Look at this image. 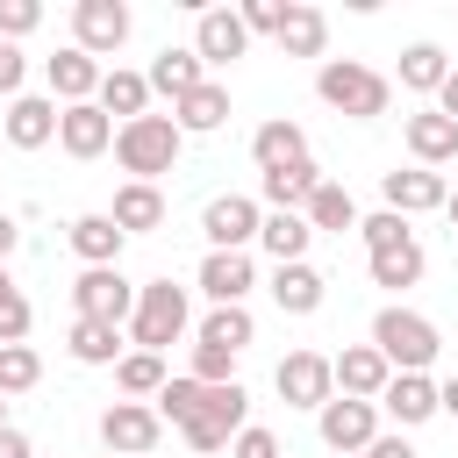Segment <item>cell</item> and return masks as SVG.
<instances>
[{
    "mask_svg": "<svg viewBox=\"0 0 458 458\" xmlns=\"http://www.w3.org/2000/svg\"><path fill=\"white\" fill-rule=\"evenodd\" d=\"M315 93H322L336 114H351V122H379V114L394 107V79L372 72V64H358V57H322V64H315Z\"/></svg>",
    "mask_w": 458,
    "mask_h": 458,
    "instance_id": "6da1fadb",
    "label": "cell"
},
{
    "mask_svg": "<svg viewBox=\"0 0 458 458\" xmlns=\"http://www.w3.org/2000/svg\"><path fill=\"white\" fill-rule=\"evenodd\" d=\"M179 150H186V136H179V122H172V114L114 122V165H122L129 179H143V186H157V172H172V165H179Z\"/></svg>",
    "mask_w": 458,
    "mask_h": 458,
    "instance_id": "7a4b0ae2",
    "label": "cell"
},
{
    "mask_svg": "<svg viewBox=\"0 0 458 458\" xmlns=\"http://www.w3.org/2000/svg\"><path fill=\"white\" fill-rule=\"evenodd\" d=\"M372 351H379L394 372H429V365H437V351H444V336H437V322H429V315H415V308L386 301V308L372 315Z\"/></svg>",
    "mask_w": 458,
    "mask_h": 458,
    "instance_id": "3957f363",
    "label": "cell"
},
{
    "mask_svg": "<svg viewBox=\"0 0 458 458\" xmlns=\"http://www.w3.org/2000/svg\"><path fill=\"white\" fill-rule=\"evenodd\" d=\"M186 322H193L186 286H172V279L136 286V315H129V344H136V351H157V358H165V344H179Z\"/></svg>",
    "mask_w": 458,
    "mask_h": 458,
    "instance_id": "277c9868",
    "label": "cell"
},
{
    "mask_svg": "<svg viewBox=\"0 0 458 458\" xmlns=\"http://www.w3.org/2000/svg\"><path fill=\"white\" fill-rule=\"evenodd\" d=\"M250 422V394H243V379H229V386H208L200 394V415L179 429L193 451H229V437Z\"/></svg>",
    "mask_w": 458,
    "mask_h": 458,
    "instance_id": "5b68a950",
    "label": "cell"
},
{
    "mask_svg": "<svg viewBox=\"0 0 458 458\" xmlns=\"http://www.w3.org/2000/svg\"><path fill=\"white\" fill-rule=\"evenodd\" d=\"M157 437H165V422H157L150 401H107V408H100V444H107V458H150Z\"/></svg>",
    "mask_w": 458,
    "mask_h": 458,
    "instance_id": "8992f818",
    "label": "cell"
},
{
    "mask_svg": "<svg viewBox=\"0 0 458 458\" xmlns=\"http://www.w3.org/2000/svg\"><path fill=\"white\" fill-rule=\"evenodd\" d=\"M72 308L86 315V322H129L136 315V286L122 279V265H86L79 272V286H72Z\"/></svg>",
    "mask_w": 458,
    "mask_h": 458,
    "instance_id": "52a82bcc",
    "label": "cell"
},
{
    "mask_svg": "<svg viewBox=\"0 0 458 458\" xmlns=\"http://www.w3.org/2000/svg\"><path fill=\"white\" fill-rule=\"evenodd\" d=\"M315 437H322L336 458H358V451L379 437V408H372V401H344V394H329V401L315 408Z\"/></svg>",
    "mask_w": 458,
    "mask_h": 458,
    "instance_id": "ba28073f",
    "label": "cell"
},
{
    "mask_svg": "<svg viewBox=\"0 0 458 458\" xmlns=\"http://www.w3.org/2000/svg\"><path fill=\"white\" fill-rule=\"evenodd\" d=\"M258 222H265V208H258L250 193H215V200L200 208L208 250H250V243H258Z\"/></svg>",
    "mask_w": 458,
    "mask_h": 458,
    "instance_id": "9c48e42d",
    "label": "cell"
},
{
    "mask_svg": "<svg viewBox=\"0 0 458 458\" xmlns=\"http://www.w3.org/2000/svg\"><path fill=\"white\" fill-rule=\"evenodd\" d=\"M272 386H279V401H286V408H322V401L336 394V379H329V358H322V351H286V358H279V372H272Z\"/></svg>",
    "mask_w": 458,
    "mask_h": 458,
    "instance_id": "30bf717a",
    "label": "cell"
},
{
    "mask_svg": "<svg viewBox=\"0 0 458 458\" xmlns=\"http://www.w3.org/2000/svg\"><path fill=\"white\" fill-rule=\"evenodd\" d=\"M72 43H79L86 57L122 50V43H129V7H122V0H79V7H72Z\"/></svg>",
    "mask_w": 458,
    "mask_h": 458,
    "instance_id": "8fae6325",
    "label": "cell"
},
{
    "mask_svg": "<svg viewBox=\"0 0 458 458\" xmlns=\"http://www.w3.org/2000/svg\"><path fill=\"white\" fill-rule=\"evenodd\" d=\"M250 50V29L236 21V7H200L193 14V57L215 72V64H236Z\"/></svg>",
    "mask_w": 458,
    "mask_h": 458,
    "instance_id": "7c38bea8",
    "label": "cell"
},
{
    "mask_svg": "<svg viewBox=\"0 0 458 458\" xmlns=\"http://www.w3.org/2000/svg\"><path fill=\"white\" fill-rule=\"evenodd\" d=\"M379 193H386V208H394V215H429V208H444V200H451L444 172H429V165L379 172Z\"/></svg>",
    "mask_w": 458,
    "mask_h": 458,
    "instance_id": "4fadbf2b",
    "label": "cell"
},
{
    "mask_svg": "<svg viewBox=\"0 0 458 458\" xmlns=\"http://www.w3.org/2000/svg\"><path fill=\"white\" fill-rule=\"evenodd\" d=\"M329 379H336L344 401H379V386L394 379V365H386L372 344H344V351L329 358Z\"/></svg>",
    "mask_w": 458,
    "mask_h": 458,
    "instance_id": "5bb4252c",
    "label": "cell"
},
{
    "mask_svg": "<svg viewBox=\"0 0 458 458\" xmlns=\"http://www.w3.org/2000/svg\"><path fill=\"white\" fill-rule=\"evenodd\" d=\"M0 136H7V150H43V143H57V100H43V93L7 100Z\"/></svg>",
    "mask_w": 458,
    "mask_h": 458,
    "instance_id": "9a60e30c",
    "label": "cell"
},
{
    "mask_svg": "<svg viewBox=\"0 0 458 458\" xmlns=\"http://www.w3.org/2000/svg\"><path fill=\"white\" fill-rule=\"evenodd\" d=\"M250 286H258L250 250H208V258H200V293H208L215 308H243Z\"/></svg>",
    "mask_w": 458,
    "mask_h": 458,
    "instance_id": "2e32d148",
    "label": "cell"
},
{
    "mask_svg": "<svg viewBox=\"0 0 458 458\" xmlns=\"http://www.w3.org/2000/svg\"><path fill=\"white\" fill-rule=\"evenodd\" d=\"M401 143H408V157H415V165H429V172H437V165H451V157H458V122H451V114H437V107H415V114L401 122Z\"/></svg>",
    "mask_w": 458,
    "mask_h": 458,
    "instance_id": "e0dca14e",
    "label": "cell"
},
{
    "mask_svg": "<svg viewBox=\"0 0 458 458\" xmlns=\"http://www.w3.org/2000/svg\"><path fill=\"white\" fill-rule=\"evenodd\" d=\"M43 72H50V100H57V107H79V100L100 93V57H86L79 43H64Z\"/></svg>",
    "mask_w": 458,
    "mask_h": 458,
    "instance_id": "ac0fdd59",
    "label": "cell"
},
{
    "mask_svg": "<svg viewBox=\"0 0 458 458\" xmlns=\"http://www.w3.org/2000/svg\"><path fill=\"white\" fill-rule=\"evenodd\" d=\"M57 143H64V157H100V150H114V122L93 100L57 107Z\"/></svg>",
    "mask_w": 458,
    "mask_h": 458,
    "instance_id": "d6986e66",
    "label": "cell"
},
{
    "mask_svg": "<svg viewBox=\"0 0 458 458\" xmlns=\"http://www.w3.org/2000/svg\"><path fill=\"white\" fill-rule=\"evenodd\" d=\"M315 186H322L315 157H301V165H279V172H265V179H258V208H265V215H301Z\"/></svg>",
    "mask_w": 458,
    "mask_h": 458,
    "instance_id": "ffe728a7",
    "label": "cell"
},
{
    "mask_svg": "<svg viewBox=\"0 0 458 458\" xmlns=\"http://www.w3.org/2000/svg\"><path fill=\"white\" fill-rule=\"evenodd\" d=\"M372 408H386L401 429H415V422H429L437 415V379L429 372H394L386 386H379V401Z\"/></svg>",
    "mask_w": 458,
    "mask_h": 458,
    "instance_id": "44dd1931",
    "label": "cell"
},
{
    "mask_svg": "<svg viewBox=\"0 0 458 458\" xmlns=\"http://www.w3.org/2000/svg\"><path fill=\"white\" fill-rule=\"evenodd\" d=\"M172 122H179V136H215L229 122V86L222 79H200L186 100H172Z\"/></svg>",
    "mask_w": 458,
    "mask_h": 458,
    "instance_id": "7402d4cb",
    "label": "cell"
},
{
    "mask_svg": "<svg viewBox=\"0 0 458 458\" xmlns=\"http://www.w3.org/2000/svg\"><path fill=\"white\" fill-rule=\"evenodd\" d=\"M250 157H258V172L301 165V157H308V129H301V122H286V114H272V122H258V129H250Z\"/></svg>",
    "mask_w": 458,
    "mask_h": 458,
    "instance_id": "603a6c76",
    "label": "cell"
},
{
    "mask_svg": "<svg viewBox=\"0 0 458 458\" xmlns=\"http://www.w3.org/2000/svg\"><path fill=\"white\" fill-rule=\"evenodd\" d=\"M286 57H322L329 50V14L322 7H301V0H286V14H279V36H272Z\"/></svg>",
    "mask_w": 458,
    "mask_h": 458,
    "instance_id": "cb8c5ba5",
    "label": "cell"
},
{
    "mask_svg": "<svg viewBox=\"0 0 458 458\" xmlns=\"http://www.w3.org/2000/svg\"><path fill=\"white\" fill-rule=\"evenodd\" d=\"M143 79H150V93H172V100H186V93L208 79V64L193 57V43H165V50L150 57V72H143Z\"/></svg>",
    "mask_w": 458,
    "mask_h": 458,
    "instance_id": "d4e9b609",
    "label": "cell"
},
{
    "mask_svg": "<svg viewBox=\"0 0 458 458\" xmlns=\"http://www.w3.org/2000/svg\"><path fill=\"white\" fill-rule=\"evenodd\" d=\"M107 215H114V229H122V236H150V229L165 222V193H157V186H143V179H122Z\"/></svg>",
    "mask_w": 458,
    "mask_h": 458,
    "instance_id": "484cf974",
    "label": "cell"
},
{
    "mask_svg": "<svg viewBox=\"0 0 458 458\" xmlns=\"http://www.w3.org/2000/svg\"><path fill=\"white\" fill-rule=\"evenodd\" d=\"M64 243L86 258V265H122V229H114V215L100 208V215H72V229H64Z\"/></svg>",
    "mask_w": 458,
    "mask_h": 458,
    "instance_id": "4316f807",
    "label": "cell"
},
{
    "mask_svg": "<svg viewBox=\"0 0 458 458\" xmlns=\"http://www.w3.org/2000/svg\"><path fill=\"white\" fill-rule=\"evenodd\" d=\"M322 293H329V279H322L308 258H301V265H272V301H279V315H315Z\"/></svg>",
    "mask_w": 458,
    "mask_h": 458,
    "instance_id": "83f0119b",
    "label": "cell"
},
{
    "mask_svg": "<svg viewBox=\"0 0 458 458\" xmlns=\"http://www.w3.org/2000/svg\"><path fill=\"white\" fill-rule=\"evenodd\" d=\"M93 107H100L107 122H114V114H122V122H136V114H150V79L114 64V72H100V93H93Z\"/></svg>",
    "mask_w": 458,
    "mask_h": 458,
    "instance_id": "f1b7e54d",
    "label": "cell"
},
{
    "mask_svg": "<svg viewBox=\"0 0 458 458\" xmlns=\"http://www.w3.org/2000/svg\"><path fill=\"white\" fill-rule=\"evenodd\" d=\"M301 222H308L315 236H322V229H329V236H344V229H358V200H351V193H344L336 179H322V186L308 193V208H301Z\"/></svg>",
    "mask_w": 458,
    "mask_h": 458,
    "instance_id": "f546056e",
    "label": "cell"
},
{
    "mask_svg": "<svg viewBox=\"0 0 458 458\" xmlns=\"http://www.w3.org/2000/svg\"><path fill=\"white\" fill-rule=\"evenodd\" d=\"M422 265H429V258H422V243H415V236H408V243H394V250H372V258H365L372 286H386V293L415 286V279H422Z\"/></svg>",
    "mask_w": 458,
    "mask_h": 458,
    "instance_id": "4dcf8cb0",
    "label": "cell"
},
{
    "mask_svg": "<svg viewBox=\"0 0 458 458\" xmlns=\"http://www.w3.org/2000/svg\"><path fill=\"white\" fill-rule=\"evenodd\" d=\"M258 243L272 250V265H301L308 243H315V229H308L301 215H265V222H258Z\"/></svg>",
    "mask_w": 458,
    "mask_h": 458,
    "instance_id": "1f68e13d",
    "label": "cell"
},
{
    "mask_svg": "<svg viewBox=\"0 0 458 458\" xmlns=\"http://www.w3.org/2000/svg\"><path fill=\"white\" fill-rule=\"evenodd\" d=\"M250 336H258L250 308H208V315H200V336H193V344H208V351H229V358H236V351H243Z\"/></svg>",
    "mask_w": 458,
    "mask_h": 458,
    "instance_id": "d6a6232c",
    "label": "cell"
},
{
    "mask_svg": "<svg viewBox=\"0 0 458 458\" xmlns=\"http://www.w3.org/2000/svg\"><path fill=\"white\" fill-rule=\"evenodd\" d=\"M64 344H72L79 365H114V358H122V329H114V322H86V315H72V336H64Z\"/></svg>",
    "mask_w": 458,
    "mask_h": 458,
    "instance_id": "836d02e7",
    "label": "cell"
},
{
    "mask_svg": "<svg viewBox=\"0 0 458 458\" xmlns=\"http://www.w3.org/2000/svg\"><path fill=\"white\" fill-rule=\"evenodd\" d=\"M444 79H451V57H444L437 43H408V50H401V86H408V93H437Z\"/></svg>",
    "mask_w": 458,
    "mask_h": 458,
    "instance_id": "e575fe53",
    "label": "cell"
},
{
    "mask_svg": "<svg viewBox=\"0 0 458 458\" xmlns=\"http://www.w3.org/2000/svg\"><path fill=\"white\" fill-rule=\"evenodd\" d=\"M114 386H122L129 401H143V394L157 401V386H165V358H157V351H122V358H114Z\"/></svg>",
    "mask_w": 458,
    "mask_h": 458,
    "instance_id": "d590c367",
    "label": "cell"
},
{
    "mask_svg": "<svg viewBox=\"0 0 458 458\" xmlns=\"http://www.w3.org/2000/svg\"><path fill=\"white\" fill-rule=\"evenodd\" d=\"M200 394H208V386H200V379H165V386H157V401H150V408H157V422H172V429H186V422H193V415H200Z\"/></svg>",
    "mask_w": 458,
    "mask_h": 458,
    "instance_id": "8d00e7d4",
    "label": "cell"
},
{
    "mask_svg": "<svg viewBox=\"0 0 458 458\" xmlns=\"http://www.w3.org/2000/svg\"><path fill=\"white\" fill-rule=\"evenodd\" d=\"M43 379V358L29 344H0V394H29Z\"/></svg>",
    "mask_w": 458,
    "mask_h": 458,
    "instance_id": "74e56055",
    "label": "cell"
},
{
    "mask_svg": "<svg viewBox=\"0 0 458 458\" xmlns=\"http://www.w3.org/2000/svg\"><path fill=\"white\" fill-rule=\"evenodd\" d=\"M358 236H365V258H372V250H394V243H408L415 229H408V215L379 208V215H358Z\"/></svg>",
    "mask_w": 458,
    "mask_h": 458,
    "instance_id": "f35d334b",
    "label": "cell"
},
{
    "mask_svg": "<svg viewBox=\"0 0 458 458\" xmlns=\"http://www.w3.org/2000/svg\"><path fill=\"white\" fill-rule=\"evenodd\" d=\"M186 379H200V386H229V379H236V358H229V351L193 344V372H186Z\"/></svg>",
    "mask_w": 458,
    "mask_h": 458,
    "instance_id": "ab89813d",
    "label": "cell"
},
{
    "mask_svg": "<svg viewBox=\"0 0 458 458\" xmlns=\"http://www.w3.org/2000/svg\"><path fill=\"white\" fill-rule=\"evenodd\" d=\"M29 29H43V7L36 0H0V43H21Z\"/></svg>",
    "mask_w": 458,
    "mask_h": 458,
    "instance_id": "60d3db41",
    "label": "cell"
},
{
    "mask_svg": "<svg viewBox=\"0 0 458 458\" xmlns=\"http://www.w3.org/2000/svg\"><path fill=\"white\" fill-rule=\"evenodd\" d=\"M229 458H279V437H272L265 422H243V429L229 437Z\"/></svg>",
    "mask_w": 458,
    "mask_h": 458,
    "instance_id": "b9f144b4",
    "label": "cell"
},
{
    "mask_svg": "<svg viewBox=\"0 0 458 458\" xmlns=\"http://www.w3.org/2000/svg\"><path fill=\"white\" fill-rule=\"evenodd\" d=\"M279 14H286V0H243V7H236V21H243L250 36H279Z\"/></svg>",
    "mask_w": 458,
    "mask_h": 458,
    "instance_id": "7bdbcfd3",
    "label": "cell"
},
{
    "mask_svg": "<svg viewBox=\"0 0 458 458\" xmlns=\"http://www.w3.org/2000/svg\"><path fill=\"white\" fill-rule=\"evenodd\" d=\"M29 322H36V308H29L21 293H7V301H0V344H21Z\"/></svg>",
    "mask_w": 458,
    "mask_h": 458,
    "instance_id": "ee69618b",
    "label": "cell"
},
{
    "mask_svg": "<svg viewBox=\"0 0 458 458\" xmlns=\"http://www.w3.org/2000/svg\"><path fill=\"white\" fill-rule=\"evenodd\" d=\"M21 79H29L21 43H0V100H21Z\"/></svg>",
    "mask_w": 458,
    "mask_h": 458,
    "instance_id": "f6af8a7d",
    "label": "cell"
},
{
    "mask_svg": "<svg viewBox=\"0 0 458 458\" xmlns=\"http://www.w3.org/2000/svg\"><path fill=\"white\" fill-rule=\"evenodd\" d=\"M358 458H422V451H415L408 437H372V444H365Z\"/></svg>",
    "mask_w": 458,
    "mask_h": 458,
    "instance_id": "bcb514c9",
    "label": "cell"
},
{
    "mask_svg": "<svg viewBox=\"0 0 458 458\" xmlns=\"http://www.w3.org/2000/svg\"><path fill=\"white\" fill-rule=\"evenodd\" d=\"M0 458H36V444H29V437L7 422V429H0Z\"/></svg>",
    "mask_w": 458,
    "mask_h": 458,
    "instance_id": "7dc6e473",
    "label": "cell"
},
{
    "mask_svg": "<svg viewBox=\"0 0 458 458\" xmlns=\"http://www.w3.org/2000/svg\"><path fill=\"white\" fill-rule=\"evenodd\" d=\"M14 250H21V229H14V215H7V208H0V265H7V258H14Z\"/></svg>",
    "mask_w": 458,
    "mask_h": 458,
    "instance_id": "c3c4849f",
    "label": "cell"
},
{
    "mask_svg": "<svg viewBox=\"0 0 458 458\" xmlns=\"http://www.w3.org/2000/svg\"><path fill=\"white\" fill-rule=\"evenodd\" d=\"M437 114H451V122H458V64H451V79L437 86Z\"/></svg>",
    "mask_w": 458,
    "mask_h": 458,
    "instance_id": "681fc988",
    "label": "cell"
},
{
    "mask_svg": "<svg viewBox=\"0 0 458 458\" xmlns=\"http://www.w3.org/2000/svg\"><path fill=\"white\" fill-rule=\"evenodd\" d=\"M437 415H451V422H458V372L437 386Z\"/></svg>",
    "mask_w": 458,
    "mask_h": 458,
    "instance_id": "f907efd6",
    "label": "cell"
},
{
    "mask_svg": "<svg viewBox=\"0 0 458 458\" xmlns=\"http://www.w3.org/2000/svg\"><path fill=\"white\" fill-rule=\"evenodd\" d=\"M7 293H14V279H7V265H0V301H7Z\"/></svg>",
    "mask_w": 458,
    "mask_h": 458,
    "instance_id": "816d5d0a",
    "label": "cell"
},
{
    "mask_svg": "<svg viewBox=\"0 0 458 458\" xmlns=\"http://www.w3.org/2000/svg\"><path fill=\"white\" fill-rule=\"evenodd\" d=\"M444 215H451V229H458V193H451V200H444Z\"/></svg>",
    "mask_w": 458,
    "mask_h": 458,
    "instance_id": "f5cc1de1",
    "label": "cell"
},
{
    "mask_svg": "<svg viewBox=\"0 0 458 458\" xmlns=\"http://www.w3.org/2000/svg\"><path fill=\"white\" fill-rule=\"evenodd\" d=\"M0 429H7V394H0Z\"/></svg>",
    "mask_w": 458,
    "mask_h": 458,
    "instance_id": "db71d44e",
    "label": "cell"
},
{
    "mask_svg": "<svg viewBox=\"0 0 458 458\" xmlns=\"http://www.w3.org/2000/svg\"><path fill=\"white\" fill-rule=\"evenodd\" d=\"M0 143H7V136H0Z\"/></svg>",
    "mask_w": 458,
    "mask_h": 458,
    "instance_id": "11a10c76",
    "label": "cell"
}]
</instances>
